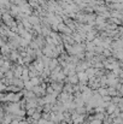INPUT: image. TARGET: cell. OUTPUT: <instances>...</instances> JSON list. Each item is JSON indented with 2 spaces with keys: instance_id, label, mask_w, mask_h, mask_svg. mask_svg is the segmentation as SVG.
<instances>
[{
  "instance_id": "1",
  "label": "cell",
  "mask_w": 123,
  "mask_h": 124,
  "mask_svg": "<svg viewBox=\"0 0 123 124\" xmlns=\"http://www.w3.org/2000/svg\"><path fill=\"white\" fill-rule=\"evenodd\" d=\"M117 107H118V105L111 101V104H110V105L106 107V113H107V115H112V113H114V112L117 110Z\"/></svg>"
},
{
  "instance_id": "2",
  "label": "cell",
  "mask_w": 123,
  "mask_h": 124,
  "mask_svg": "<svg viewBox=\"0 0 123 124\" xmlns=\"http://www.w3.org/2000/svg\"><path fill=\"white\" fill-rule=\"evenodd\" d=\"M98 93H99L101 96H106V95H109V89H105V88H99V89H98Z\"/></svg>"
},
{
  "instance_id": "3",
  "label": "cell",
  "mask_w": 123,
  "mask_h": 124,
  "mask_svg": "<svg viewBox=\"0 0 123 124\" xmlns=\"http://www.w3.org/2000/svg\"><path fill=\"white\" fill-rule=\"evenodd\" d=\"M35 112H36V108H27V116L29 117H32Z\"/></svg>"
},
{
  "instance_id": "4",
  "label": "cell",
  "mask_w": 123,
  "mask_h": 124,
  "mask_svg": "<svg viewBox=\"0 0 123 124\" xmlns=\"http://www.w3.org/2000/svg\"><path fill=\"white\" fill-rule=\"evenodd\" d=\"M79 78H80V80H81V82H86V81H87V78H88V77H87V76H86V75H79Z\"/></svg>"
},
{
  "instance_id": "5",
  "label": "cell",
  "mask_w": 123,
  "mask_h": 124,
  "mask_svg": "<svg viewBox=\"0 0 123 124\" xmlns=\"http://www.w3.org/2000/svg\"><path fill=\"white\" fill-rule=\"evenodd\" d=\"M32 83H33L34 85H38V84L40 83V80H38V78H34V80H32Z\"/></svg>"
},
{
  "instance_id": "6",
  "label": "cell",
  "mask_w": 123,
  "mask_h": 124,
  "mask_svg": "<svg viewBox=\"0 0 123 124\" xmlns=\"http://www.w3.org/2000/svg\"><path fill=\"white\" fill-rule=\"evenodd\" d=\"M79 81V77H70V82L71 83H76Z\"/></svg>"
},
{
  "instance_id": "7",
  "label": "cell",
  "mask_w": 123,
  "mask_h": 124,
  "mask_svg": "<svg viewBox=\"0 0 123 124\" xmlns=\"http://www.w3.org/2000/svg\"><path fill=\"white\" fill-rule=\"evenodd\" d=\"M120 95H122L123 96V84L121 85V89H120Z\"/></svg>"
},
{
  "instance_id": "8",
  "label": "cell",
  "mask_w": 123,
  "mask_h": 124,
  "mask_svg": "<svg viewBox=\"0 0 123 124\" xmlns=\"http://www.w3.org/2000/svg\"><path fill=\"white\" fill-rule=\"evenodd\" d=\"M121 124H123V121H122V123H121Z\"/></svg>"
}]
</instances>
